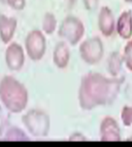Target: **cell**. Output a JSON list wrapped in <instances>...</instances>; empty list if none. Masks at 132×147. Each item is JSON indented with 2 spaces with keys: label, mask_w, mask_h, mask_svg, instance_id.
I'll return each instance as SVG.
<instances>
[{
  "label": "cell",
  "mask_w": 132,
  "mask_h": 147,
  "mask_svg": "<svg viewBox=\"0 0 132 147\" xmlns=\"http://www.w3.org/2000/svg\"><path fill=\"white\" fill-rule=\"evenodd\" d=\"M124 81V76L108 78L97 72H89L81 80L78 104L84 110L113 104L120 94Z\"/></svg>",
  "instance_id": "6da1fadb"
},
{
  "label": "cell",
  "mask_w": 132,
  "mask_h": 147,
  "mask_svg": "<svg viewBox=\"0 0 132 147\" xmlns=\"http://www.w3.org/2000/svg\"><path fill=\"white\" fill-rule=\"evenodd\" d=\"M28 91L26 86L12 75H5L0 81V101L10 113H20L28 104Z\"/></svg>",
  "instance_id": "7a4b0ae2"
},
{
  "label": "cell",
  "mask_w": 132,
  "mask_h": 147,
  "mask_svg": "<svg viewBox=\"0 0 132 147\" xmlns=\"http://www.w3.org/2000/svg\"><path fill=\"white\" fill-rule=\"evenodd\" d=\"M22 123L28 132L35 138H44L49 135L51 118L49 114L40 109H31L22 117Z\"/></svg>",
  "instance_id": "3957f363"
},
{
  "label": "cell",
  "mask_w": 132,
  "mask_h": 147,
  "mask_svg": "<svg viewBox=\"0 0 132 147\" xmlns=\"http://www.w3.org/2000/svg\"><path fill=\"white\" fill-rule=\"evenodd\" d=\"M85 34V26L78 18L67 16L60 24L58 35L70 45H76Z\"/></svg>",
  "instance_id": "277c9868"
},
{
  "label": "cell",
  "mask_w": 132,
  "mask_h": 147,
  "mask_svg": "<svg viewBox=\"0 0 132 147\" xmlns=\"http://www.w3.org/2000/svg\"><path fill=\"white\" fill-rule=\"evenodd\" d=\"M80 56L85 63L96 65L102 60L104 55V47L99 37H91L80 45Z\"/></svg>",
  "instance_id": "5b68a950"
},
{
  "label": "cell",
  "mask_w": 132,
  "mask_h": 147,
  "mask_svg": "<svg viewBox=\"0 0 132 147\" xmlns=\"http://www.w3.org/2000/svg\"><path fill=\"white\" fill-rule=\"evenodd\" d=\"M25 49L32 61H40L47 51V39L44 33L40 30L30 31L25 38Z\"/></svg>",
  "instance_id": "8992f818"
},
{
  "label": "cell",
  "mask_w": 132,
  "mask_h": 147,
  "mask_svg": "<svg viewBox=\"0 0 132 147\" xmlns=\"http://www.w3.org/2000/svg\"><path fill=\"white\" fill-rule=\"evenodd\" d=\"M25 52L22 45L12 42L5 49V64L12 71H19L25 64Z\"/></svg>",
  "instance_id": "52a82bcc"
},
{
  "label": "cell",
  "mask_w": 132,
  "mask_h": 147,
  "mask_svg": "<svg viewBox=\"0 0 132 147\" xmlns=\"http://www.w3.org/2000/svg\"><path fill=\"white\" fill-rule=\"evenodd\" d=\"M100 140L101 141H120L121 129L118 121L112 116H105L100 123Z\"/></svg>",
  "instance_id": "ba28073f"
},
{
  "label": "cell",
  "mask_w": 132,
  "mask_h": 147,
  "mask_svg": "<svg viewBox=\"0 0 132 147\" xmlns=\"http://www.w3.org/2000/svg\"><path fill=\"white\" fill-rule=\"evenodd\" d=\"M98 28L101 34L105 37H110L114 34L116 29L115 17L108 6H103L100 8L98 15Z\"/></svg>",
  "instance_id": "9c48e42d"
},
{
  "label": "cell",
  "mask_w": 132,
  "mask_h": 147,
  "mask_svg": "<svg viewBox=\"0 0 132 147\" xmlns=\"http://www.w3.org/2000/svg\"><path fill=\"white\" fill-rule=\"evenodd\" d=\"M18 27V21L14 17H7L0 12V39L3 43L8 44L12 41Z\"/></svg>",
  "instance_id": "30bf717a"
},
{
  "label": "cell",
  "mask_w": 132,
  "mask_h": 147,
  "mask_svg": "<svg viewBox=\"0 0 132 147\" xmlns=\"http://www.w3.org/2000/svg\"><path fill=\"white\" fill-rule=\"evenodd\" d=\"M70 60V51L65 41H60L55 45L53 52V62L59 69H65Z\"/></svg>",
  "instance_id": "8fae6325"
},
{
  "label": "cell",
  "mask_w": 132,
  "mask_h": 147,
  "mask_svg": "<svg viewBox=\"0 0 132 147\" xmlns=\"http://www.w3.org/2000/svg\"><path fill=\"white\" fill-rule=\"evenodd\" d=\"M116 30L123 39H129L132 36V11L125 10L121 13L116 24Z\"/></svg>",
  "instance_id": "7c38bea8"
},
{
  "label": "cell",
  "mask_w": 132,
  "mask_h": 147,
  "mask_svg": "<svg viewBox=\"0 0 132 147\" xmlns=\"http://www.w3.org/2000/svg\"><path fill=\"white\" fill-rule=\"evenodd\" d=\"M124 64V57L119 52H113L110 55L108 60V73L114 77H118L120 75Z\"/></svg>",
  "instance_id": "4fadbf2b"
},
{
  "label": "cell",
  "mask_w": 132,
  "mask_h": 147,
  "mask_svg": "<svg viewBox=\"0 0 132 147\" xmlns=\"http://www.w3.org/2000/svg\"><path fill=\"white\" fill-rule=\"evenodd\" d=\"M5 141H25V140H30V137H28L27 134L23 130H21L18 127H10L6 129V131L3 134V137L1 138Z\"/></svg>",
  "instance_id": "5bb4252c"
},
{
  "label": "cell",
  "mask_w": 132,
  "mask_h": 147,
  "mask_svg": "<svg viewBox=\"0 0 132 147\" xmlns=\"http://www.w3.org/2000/svg\"><path fill=\"white\" fill-rule=\"evenodd\" d=\"M42 31L47 35H52L57 29V19L53 12H47L42 19Z\"/></svg>",
  "instance_id": "9a60e30c"
},
{
  "label": "cell",
  "mask_w": 132,
  "mask_h": 147,
  "mask_svg": "<svg viewBox=\"0 0 132 147\" xmlns=\"http://www.w3.org/2000/svg\"><path fill=\"white\" fill-rule=\"evenodd\" d=\"M124 63L128 69L132 72V39L128 41L124 49Z\"/></svg>",
  "instance_id": "2e32d148"
},
{
  "label": "cell",
  "mask_w": 132,
  "mask_h": 147,
  "mask_svg": "<svg viewBox=\"0 0 132 147\" xmlns=\"http://www.w3.org/2000/svg\"><path fill=\"white\" fill-rule=\"evenodd\" d=\"M122 123L125 127H131L132 125V106L125 105L121 112Z\"/></svg>",
  "instance_id": "e0dca14e"
},
{
  "label": "cell",
  "mask_w": 132,
  "mask_h": 147,
  "mask_svg": "<svg viewBox=\"0 0 132 147\" xmlns=\"http://www.w3.org/2000/svg\"><path fill=\"white\" fill-rule=\"evenodd\" d=\"M0 3L8 5L15 10H22L26 6V0H0Z\"/></svg>",
  "instance_id": "ac0fdd59"
},
{
  "label": "cell",
  "mask_w": 132,
  "mask_h": 147,
  "mask_svg": "<svg viewBox=\"0 0 132 147\" xmlns=\"http://www.w3.org/2000/svg\"><path fill=\"white\" fill-rule=\"evenodd\" d=\"M1 109H2V108L0 107V139L2 138L3 134H4V132L6 131V129L10 127L7 118H6V116L3 114Z\"/></svg>",
  "instance_id": "d6986e66"
},
{
  "label": "cell",
  "mask_w": 132,
  "mask_h": 147,
  "mask_svg": "<svg viewBox=\"0 0 132 147\" xmlns=\"http://www.w3.org/2000/svg\"><path fill=\"white\" fill-rule=\"evenodd\" d=\"M83 1L86 9L89 10V11L95 10L98 6V2H99V0H83Z\"/></svg>",
  "instance_id": "ffe728a7"
},
{
  "label": "cell",
  "mask_w": 132,
  "mask_h": 147,
  "mask_svg": "<svg viewBox=\"0 0 132 147\" xmlns=\"http://www.w3.org/2000/svg\"><path fill=\"white\" fill-rule=\"evenodd\" d=\"M69 141H86V140H88V138L86 137L84 134L80 132H74L72 133L68 138Z\"/></svg>",
  "instance_id": "44dd1931"
},
{
  "label": "cell",
  "mask_w": 132,
  "mask_h": 147,
  "mask_svg": "<svg viewBox=\"0 0 132 147\" xmlns=\"http://www.w3.org/2000/svg\"><path fill=\"white\" fill-rule=\"evenodd\" d=\"M67 1H68V3H69L70 5H73L74 3H76V0H67Z\"/></svg>",
  "instance_id": "7402d4cb"
},
{
  "label": "cell",
  "mask_w": 132,
  "mask_h": 147,
  "mask_svg": "<svg viewBox=\"0 0 132 147\" xmlns=\"http://www.w3.org/2000/svg\"><path fill=\"white\" fill-rule=\"evenodd\" d=\"M124 1L127 3H132V0H124Z\"/></svg>",
  "instance_id": "603a6c76"
},
{
  "label": "cell",
  "mask_w": 132,
  "mask_h": 147,
  "mask_svg": "<svg viewBox=\"0 0 132 147\" xmlns=\"http://www.w3.org/2000/svg\"><path fill=\"white\" fill-rule=\"evenodd\" d=\"M127 140H129V141H132V136H131V137H129V138H128Z\"/></svg>",
  "instance_id": "cb8c5ba5"
}]
</instances>
